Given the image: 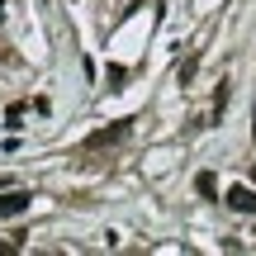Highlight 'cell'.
I'll return each instance as SVG.
<instances>
[{
  "instance_id": "6da1fadb",
  "label": "cell",
  "mask_w": 256,
  "mask_h": 256,
  "mask_svg": "<svg viewBox=\"0 0 256 256\" xmlns=\"http://www.w3.org/2000/svg\"><path fill=\"white\" fill-rule=\"evenodd\" d=\"M128 128H133V119H114L110 128H95V133L86 138V147H90V152H100V147H114V142H124V138H128Z\"/></svg>"
},
{
  "instance_id": "7a4b0ae2",
  "label": "cell",
  "mask_w": 256,
  "mask_h": 256,
  "mask_svg": "<svg viewBox=\"0 0 256 256\" xmlns=\"http://www.w3.org/2000/svg\"><path fill=\"white\" fill-rule=\"evenodd\" d=\"M28 204H34L28 190H0V218H19V214H28Z\"/></svg>"
},
{
  "instance_id": "3957f363",
  "label": "cell",
  "mask_w": 256,
  "mask_h": 256,
  "mask_svg": "<svg viewBox=\"0 0 256 256\" xmlns=\"http://www.w3.org/2000/svg\"><path fill=\"white\" fill-rule=\"evenodd\" d=\"M223 204H228L232 214H256V190L252 185H232V190L223 194Z\"/></svg>"
},
{
  "instance_id": "277c9868",
  "label": "cell",
  "mask_w": 256,
  "mask_h": 256,
  "mask_svg": "<svg viewBox=\"0 0 256 256\" xmlns=\"http://www.w3.org/2000/svg\"><path fill=\"white\" fill-rule=\"evenodd\" d=\"M194 190H200L204 200H218V180H214V171H200V176H194Z\"/></svg>"
},
{
  "instance_id": "5b68a950",
  "label": "cell",
  "mask_w": 256,
  "mask_h": 256,
  "mask_svg": "<svg viewBox=\"0 0 256 256\" xmlns=\"http://www.w3.org/2000/svg\"><path fill=\"white\" fill-rule=\"evenodd\" d=\"M124 81H128V72H124L119 62H110V66H104V86H110V90H124Z\"/></svg>"
},
{
  "instance_id": "8992f818",
  "label": "cell",
  "mask_w": 256,
  "mask_h": 256,
  "mask_svg": "<svg viewBox=\"0 0 256 256\" xmlns=\"http://www.w3.org/2000/svg\"><path fill=\"white\" fill-rule=\"evenodd\" d=\"M194 72H200V57H185V62L176 66V81H180V86H190V81H194Z\"/></svg>"
},
{
  "instance_id": "52a82bcc",
  "label": "cell",
  "mask_w": 256,
  "mask_h": 256,
  "mask_svg": "<svg viewBox=\"0 0 256 256\" xmlns=\"http://www.w3.org/2000/svg\"><path fill=\"white\" fill-rule=\"evenodd\" d=\"M24 114H28V104H10V110H5V128H24Z\"/></svg>"
},
{
  "instance_id": "ba28073f",
  "label": "cell",
  "mask_w": 256,
  "mask_h": 256,
  "mask_svg": "<svg viewBox=\"0 0 256 256\" xmlns=\"http://www.w3.org/2000/svg\"><path fill=\"white\" fill-rule=\"evenodd\" d=\"M10 252H14V242H0V256H10Z\"/></svg>"
},
{
  "instance_id": "9c48e42d",
  "label": "cell",
  "mask_w": 256,
  "mask_h": 256,
  "mask_svg": "<svg viewBox=\"0 0 256 256\" xmlns=\"http://www.w3.org/2000/svg\"><path fill=\"white\" fill-rule=\"evenodd\" d=\"M0 19H5V0H0Z\"/></svg>"
},
{
  "instance_id": "30bf717a",
  "label": "cell",
  "mask_w": 256,
  "mask_h": 256,
  "mask_svg": "<svg viewBox=\"0 0 256 256\" xmlns=\"http://www.w3.org/2000/svg\"><path fill=\"white\" fill-rule=\"evenodd\" d=\"M5 185H10V180H5V176H0V190H5Z\"/></svg>"
},
{
  "instance_id": "8fae6325",
  "label": "cell",
  "mask_w": 256,
  "mask_h": 256,
  "mask_svg": "<svg viewBox=\"0 0 256 256\" xmlns=\"http://www.w3.org/2000/svg\"><path fill=\"white\" fill-rule=\"evenodd\" d=\"M252 138H256V128H252Z\"/></svg>"
}]
</instances>
